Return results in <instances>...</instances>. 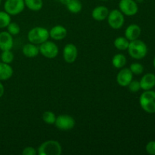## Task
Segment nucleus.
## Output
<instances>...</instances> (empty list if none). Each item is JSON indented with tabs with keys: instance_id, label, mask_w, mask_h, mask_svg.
<instances>
[{
	"instance_id": "obj_1",
	"label": "nucleus",
	"mask_w": 155,
	"mask_h": 155,
	"mask_svg": "<svg viewBox=\"0 0 155 155\" xmlns=\"http://www.w3.org/2000/svg\"><path fill=\"white\" fill-rule=\"evenodd\" d=\"M127 51L131 58L136 60H142L148 54V46L143 41L137 39L130 41Z\"/></svg>"
},
{
	"instance_id": "obj_2",
	"label": "nucleus",
	"mask_w": 155,
	"mask_h": 155,
	"mask_svg": "<svg viewBox=\"0 0 155 155\" xmlns=\"http://www.w3.org/2000/svg\"><path fill=\"white\" fill-rule=\"evenodd\" d=\"M62 147L56 140H47L42 142L37 148L38 155H61Z\"/></svg>"
},
{
	"instance_id": "obj_3",
	"label": "nucleus",
	"mask_w": 155,
	"mask_h": 155,
	"mask_svg": "<svg viewBox=\"0 0 155 155\" xmlns=\"http://www.w3.org/2000/svg\"><path fill=\"white\" fill-rule=\"evenodd\" d=\"M49 38V31L43 27H35L27 33V39L29 42L40 45L47 41Z\"/></svg>"
},
{
	"instance_id": "obj_4",
	"label": "nucleus",
	"mask_w": 155,
	"mask_h": 155,
	"mask_svg": "<svg viewBox=\"0 0 155 155\" xmlns=\"http://www.w3.org/2000/svg\"><path fill=\"white\" fill-rule=\"evenodd\" d=\"M139 104L142 110L148 114L155 113V92L146 90L139 97Z\"/></svg>"
},
{
	"instance_id": "obj_5",
	"label": "nucleus",
	"mask_w": 155,
	"mask_h": 155,
	"mask_svg": "<svg viewBox=\"0 0 155 155\" xmlns=\"http://www.w3.org/2000/svg\"><path fill=\"white\" fill-rule=\"evenodd\" d=\"M39 53L43 57L48 59H53L56 58L59 52V48L57 44L52 41H49L48 39L40 44L39 45Z\"/></svg>"
},
{
	"instance_id": "obj_6",
	"label": "nucleus",
	"mask_w": 155,
	"mask_h": 155,
	"mask_svg": "<svg viewBox=\"0 0 155 155\" xmlns=\"http://www.w3.org/2000/svg\"><path fill=\"white\" fill-rule=\"evenodd\" d=\"M107 19L108 25L114 30H119L122 28L125 22L124 15L119 9H114L109 12Z\"/></svg>"
},
{
	"instance_id": "obj_7",
	"label": "nucleus",
	"mask_w": 155,
	"mask_h": 155,
	"mask_svg": "<svg viewBox=\"0 0 155 155\" xmlns=\"http://www.w3.org/2000/svg\"><path fill=\"white\" fill-rule=\"evenodd\" d=\"M76 121L69 114H60L56 117L54 126L61 131H69L75 127Z\"/></svg>"
},
{
	"instance_id": "obj_8",
	"label": "nucleus",
	"mask_w": 155,
	"mask_h": 155,
	"mask_svg": "<svg viewBox=\"0 0 155 155\" xmlns=\"http://www.w3.org/2000/svg\"><path fill=\"white\" fill-rule=\"evenodd\" d=\"M24 8V0H5L4 3V10L11 16L19 15Z\"/></svg>"
},
{
	"instance_id": "obj_9",
	"label": "nucleus",
	"mask_w": 155,
	"mask_h": 155,
	"mask_svg": "<svg viewBox=\"0 0 155 155\" xmlns=\"http://www.w3.org/2000/svg\"><path fill=\"white\" fill-rule=\"evenodd\" d=\"M119 10L126 16H134L139 12V6L135 0H120Z\"/></svg>"
},
{
	"instance_id": "obj_10",
	"label": "nucleus",
	"mask_w": 155,
	"mask_h": 155,
	"mask_svg": "<svg viewBox=\"0 0 155 155\" xmlns=\"http://www.w3.org/2000/svg\"><path fill=\"white\" fill-rule=\"evenodd\" d=\"M78 56L77 47L73 43H68L63 48V58L68 64H72L76 61Z\"/></svg>"
},
{
	"instance_id": "obj_11",
	"label": "nucleus",
	"mask_w": 155,
	"mask_h": 155,
	"mask_svg": "<svg viewBox=\"0 0 155 155\" xmlns=\"http://www.w3.org/2000/svg\"><path fill=\"white\" fill-rule=\"evenodd\" d=\"M133 80V74L130 68H123L117 73L116 77L117 83L122 87H126Z\"/></svg>"
},
{
	"instance_id": "obj_12",
	"label": "nucleus",
	"mask_w": 155,
	"mask_h": 155,
	"mask_svg": "<svg viewBox=\"0 0 155 155\" xmlns=\"http://www.w3.org/2000/svg\"><path fill=\"white\" fill-rule=\"evenodd\" d=\"M14 45L13 36L8 31L0 32V50H12Z\"/></svg>"
},
{
	"instance_id": "obj_13",
	"label": "nucleus",
	"mask_w": 155,
	"mask_h": 155,
	"mask_svg": "<svg viewBox=\"0 0 155 155\" xmlns=\"http://www.w3.org/2000/svg\"><path fill=\"white\" fill-rule=\"evenodd\" d=\"M68 30L62 25H55L49 30V37L56 41H61L65 39Z\"/></svg>"
},
{
	"instance_id": "obj_14",
	"label": "nucleus",
	"mask_w": 155,
	"mask_h": 155,
	"mask_svg": "<svg viewBox=\"0 0 155 155\" xmlns=\"http://www.w3.org/2000/svg\"><path fill=\"white\" fill-rule=\"evenodd\" d=\"M141 33H142L141 27L138 24H132L126 28L125 32H124V35H125L124 36L130 42V41L139 39Z\"/></svg>"
},
{
	"instance_id": "obj_15",
	"label": "nucleus",
	"mask_w": 155,
	"mask_h": 155,
	"mask_svg": "<svg viewBox=\"0 0 155 155\" xmlns=\"http://www.w3.org/2000/svg\"><path fill=\"white\" fill-rule=\"evenodd\" d=\"M141 89L144 91L151 90L155 86V75L152 73H148L141 78L140 81Z\"/></svg>"
},
{
	"instance_id": "obj_16",
	"label": "nucleus",
	"mask_w": 155,
	"mask_h": 155,
	"mask_svg": "<svg viewBox=\"0 0 155 155\" xmlns=\"http://www.w3.org/2000/svg\"><path fill=\"white\" fill-rule=\"evenodd\" d=\"M109 14V9L104 5H98L92 11V17L95 21H102L107 19Z\"/></svg>"
},
{
	"instance_id": "obj_17",
	"label": "nucleus",
	"mask_w": 155,
	"mask_h": 155,
	"mask_svg": "<svg viewBox=\"0 0 155 155\" xmlns=\"http://www.w3.org/2000/svg\"><path fill=\"white\" fill-rule=\"evenodd\" d=\"M22 52L25 57L29 58H33L36 57L39 54V46L36 44L29 42V43L25 44L23 46Z\"/></svg>"
},
{
	"instance_id": "obj_18",
	"label": "nucleus",
	"mask_w": 155,
	"mask_h": 155,
	"mask_svg": "<svg viewBox=\"0 0 155 155\" xmlns=\"http://www.w3.org/2000/svg\"><path fill=\"white\" fill-rule=\"evenodd\" d=\"M13 68L10 64L0 62V81L9 80L13 75Z\"/></svg>"
},
{
	"instance_id": "obj_19",
	"label": "nucleus",
	"mask_w": 155,
	"mask_h": 155,
	"mask_svg": "<svg viewBox=\"0 0 155 155\" xmlns=\"http://www.w3.org/2000/svg\"><path fill=\"white\" fill-rule=\"evenodd\" d=\"M127 57L121 53H117V54H114L111 60L112 65L117 69H121V68H124L125 65L127 64Z\"/></svg>"
},
{
	"instance_id": "obj_20",
	"label": "nucleus",
	"mask_w": 155,
	"mask_h": 155,
	"mask_svg": "<svg viewBox=\"0 0 155 155\" xmlns=\"http://www.w3.org/2000/svg\"><path fill=\"white\" fill-rule=\"evenodd\" d=\"M65 5L68 10L73 14L80 13L83 9V4L80 0H70Z\"/></svg>"
},
{
	"instance_id": "obj_21",
	"label": "nucleus",
	"mask_w": 155,
	"mask_h": 155,
	"mask_svg": "<svg viewBox=\"0 0 155 155\" xmlns=\"http://www.w3.org/2000/svg\"><path fill=\"white\" fill-rule=\"evenodd\" d=\"M130 44V41L125 36H118L114 41V45L119 51L127 50Z\"/></svg>"
},
{
	"instance_id": "obj_22",
	"label": "nucleus",
	"mask_w": 155,
	"mask_h": 155,
	"mask_svg": "<svg viewBox=\"0 0 155 155\" xmlns=\"http://www.w3.org/2000/svg\"><path fill=\"white\" fill-rule=\"evenodd\" d=\"M25 7L33 12H39L42 8L43 1L42 0H24Z\"/></svg>"
},
{
	"instance_id": "obj_23",
	"label": "nucleus",
	"mask_w": 155,
	"mask_h": 155,
	"mask_svg": "<svg viewBox=\"0 0 155 155\" xmlns=\"http://www.w3.org/2000/svg\"><path fill=\"white\" fill-rule=\"evenodd\" d=\"M12 21L11 15L5 11H0V29L6 28Z\"/></svg>"
},
{
	"instance_id": "obj_24",
	"label": "nucleus",
	"mask_w": 155,
	"mask_h": 155,
	"mask_svg": "<svg viewBox=\"0 0 155 155\" xmlns=\"http://www.w3.org/2000/svg\"><path fill=\"white\" fill-rule=\"evenodd\" d=\"M42 118L45 124H48V125H53L55 122L56 115L54 114V112L51 111V110H46L42 114Z\"/></svg>"
},
{
	"instance_id": "obj_25",
	"label": "nucleus",
	"mask_w": 155,
	"mask_h": 155,
	"mask_svg": "<svg viewBox=\"0 0 155 155\" xmlns=\"http://www.w3.org/2000/svg\"><path fill=\"white\" fill-rule=\"evenodd\" d=\"M14 58H15V55L12 50L2 51L1 60L2 62L6 64H11L14 61Z\"/></svg>"
},
{
	"instance_id": "obj_26",
	"label": "nucleus",
	"mask_w": 155,
	"mask_h": 155,
	"mask_svg": "<svg viewBox=\"0 0 155 155\" xmlns=\"http://www.w3.org/2000/svg\"><path fill=\"white\" fill-rule=\"evenodd\" d=\"M6 28H7V31L12 36H17L21 32V27L15 22H12L11 21L10 24L7 26Z\"/></svg>"
},
{
	"instance_id": "obj_27",
	"label": "nucleus",
	"mask_w": 155,
	"mask_h": 155,
	"mask_svg": "<svg viewBox=\"0 0 155 155\" xmlns=\"http://www.w3.org/2000/svg\"><path fill=\"white\" fill-rule=\"evenodd\" d=\"M130 70L131 71V72L133 73V75H140L143 73L144 71V67L142 64L138 63V62H135L133 63L130 66Z\"/></svg>"
},
{
	"instance_id": "obj_28",
	"label": "nucleus",
	"mask_w": 155,
	"mask_h": 155,
	"mask_svg": "<svg viewBox=\"0 0 155 155\" xmlns=\"http://www.w3.org/2000/svg\"><path fill=\"white\" fill-rule=\"evenodd\" d=\"M127 86L129 88V90L132 92H137L141 89L140 83H139V81H138V80H133Z\"/></svg>"
},
{
	"instance_id": "obj_29",
	"label": "nucleus",
	"mask_w": 155,
	"mask_h": 155,
	"mask_svg": "<svg viewBox=\"0 0 155 155\" xmlns=\"http://www.w3.org/2000/svg\"><path fill=\"white\" fill-rule=\"evenodd\" d=\"M147 153L151 155H155V141H150L145 146Z\"/></svg>"
},
{
	"instance_id": "obj_30",
	"label": "nucleus",
	"mask_w": 155,
	"mask_h": 155,
	"mask_svg": "<svg viewBox=\"0 0 155 155\" xmlns=\"http://www.w3.org/2000/svg\"><path fill=\"white\" fill-rule=\"evenodd\" d=\"M23 155H36L37 154V149L32 146H27L24 148L22 151Z\"/></svg>"
},
{
	"instance_id": "obj_31",
	"label": "nucleus",
	"mask_w": 155,
	"mask_h": 155,
	"mask_svg": "<svg viewBox=\"0 0 155 155\" xmlns=\"http://www.w3.org/2000/svg\"><path fill=\"white\" fill-rule=\"evenodd\" d=\"M4 93H5L4 85H3L2 83H1V81H0V98H2V97L3 96Z\"/></svg>"
},
{
	"instance_id": "obj_32",
	"label": "nucleus",
	"mask_w": 155,
	"mask_h": 155,
	"mask_svg": "<svg viewBox=\"0 0 155 155\" xmlns=\"http://www.w3.org/2000/svg\"><path fill=\"white\" fill-rule=\"evenodd\" d=\"M58 1L60 2L61 3V4H63V5H66L67 3H68V2L70 1V0H58Z\"/></svg>"
},
{
	"instance_id": "obj_33",
	"label": "nucleus",
	"mask_w": 155,
	"mask_h": 155,
	"mask_svg": "<svg viewBox=\"0 0 155 155\" xmlns=\"http://www.w3.org/2000/svg\"><path fill=\"white\" fill-rule=\"evenodd\" d=\"M136 2L137 3H142V2H143L144 0H136Z\"/></svg>"
},
{
	"instance_id": "obj_34",
	"label": "nucleus",
	"mask_w": 155,
	"mask_h": 155,
	"mask_svg": "<svg viewBox=\"0 0 155 155\" xmlns=\"http://www.w3.org/2000/svg\"><path fill=\"white\" fill-rule=\"evenodd\" d=\"M153 64H154V68H155V57H154V61H153Z\"/></svg>"
},
{
	"instance_id": "obj_35",
	"label": "nucleus",
	"mask_w": 155,
	"mask_h": 155,
	"mask_svg": "<svg viewBox=\"0 0 155 155\" xmlns=\"http://www.w3.org/2000/svg\"><path fill=\"white\" fill-rule=\"evenodd\" d=\"M101 1H103V2H106V1H108V0H101Z\"/></svg>"
},
{
	"instance_id": "obj_36",
	"label": "nucleus",
	"mask_w": 155,
	"mask_h": 155,
	"mask_svg": "<svg viewBox=\"0 0 155 155\" xmlns=\"http://www.w3.org/2000/svg\"><path fill=\"white\" fill-rule=\"evenodd\" d=\"M1 3H2V0H0V5H1Z\"/></svg>"
}]
</instances>
